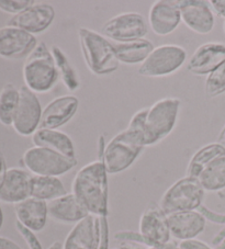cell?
<instances>
[{"mask_svg":"<svg viewBox=\"0 0 225 249\" xmlns=\"http://www.w3.org/2000/svg\"><path fill=\"white\" fill-rule=\"evenodd\" d=\"M147 109L136 111L127 128L118 133L107 145L102 137L100 139L99 160L103 161L109 175H118L129 169L146 147L144 123Z\"/></svg>","mask_w":225,"mask_h":249,"instance_id":"cell-1","label":"cell"},{"mask_svg":"<svg viewBox=\"0 0 225 249\" xmlns=\"http://www.w3.org/2000/svg\"><path fill=\"white\" fill-rule=\"evenodd\" d=\"M108 171L101 160L87 164L77 171L72 192L89 214L108 216Z\"/></svg>","mask_w":225,"mask_h":249,"instance_id":"cell-2","label":"cell"},{"mask_svg":"<svg viewBox=\"0 0 225 249\" xmlns=\"http://www.w3.org/2000/svg\"><path fill=\"white\" fill-rule=\"evenodd\" d=\"M78 37L84 61L93 74L107 76L119 70L120 62L113 43L105 36L83 27L78 29Z\"/></svg>","mask_w":225,"mask_h":249,"instance_id":"cell-3","label":"cell"},{"mask_svg":"<svg viewBox=\"0 0 225 249\" xmlns=\"http://www.w3.org/2000/svg\"><path fill=\"white\" fill-rule=\"evenodd\" d=\"M24 86L36 93H46L54 88L59 78L51 49L44 42L38 43L25 58L22 70Z\"/></svg>","mask_w":225,"mask_h":249,"instance_id":"cell-4","label":"cell"},{"mask_svg":"<svg viewBox=\"0 0 225 249\" xmlns=\"http://www.w3.org/2000/svg\"><path fill=\"white\" fill-rule=\"evenodd\" d=\"M181 101L178 98H163L147 109L144 123L145 146H154L175 130Z\"/></svg>","mask_w":225,"mask_h":249,"instance_id":"cell-5","label":"cell"},{"mask_svg":"<svg viewBox=\"0 0 225 249\" xmlns=\"http://www.w3.org/2000/svg\"><path fill=\"white\" fill-rule=\"evenodd\" d=\"M205 196L206 190L199 179L185 176L164 192L158 205L166 215L177 212L197 211L203 204Z\"/></svg>","mask_w":225,"mask_h":249,"instance_id":"cell-6","label":"cell"},{"mask_svg":"<svg viewBox=\"0 0 225 249\" xmlns=\"http://www.w3.org/2000/svg\"><path fill=\"white\" fill-rule=\"evenodd\" d=\"M24 168L33 176L60 177L75 168L77 158H69L45 147L33 146L24 152L22 156Z\"/></svg>","mask_w":225,"mask_h":249,"instance_id":"cell-7","label":"cell"},{"mask_svg":"<svg viewBox=\"0 0 225 249\" xmlns=\"http://www.w3.org/2000/svg\"><path fill=\"white\" fill-rule=\"evenodd\" d=\"M187 61V51L176 44L159 45L143 62L138 74L143 77H167L178 71Z\"/></svg>","mask_w":225,"mask_h":249,"instance_id":"cell-8","label":"cell"},{"mask_svg":"<svg viewBox=\"0 0 225 249\" xmlns=\"http://www.w3.org/2000/svg\"><path fill=\"white\" fill-rule=\"evenodd\" d=\"M149 33V23L138 12H123L102 25L101 34L115 43L142 40Z\"/></svg>","mask_w":225,"mask_h":249,"instance_id":"cell-9","label":"cell"},{"mask_svg":"<svg viewBox=\"0 0 225 249\" xmlns=\"http://www.w3.org/2000/svg\"><path fill=\"white\" fill-rule=\"evenodd\" d=\"M19 90L20 100L12 128L21 136H32L40 128L43 109L36 92L27 86H22Z\"/></svg>","mask_w":225,"mask_h":249,"instance_id":"cell-10","label":"cell"},{"mask_svg":"<svg viewBox=\"0 0 225 249\" xmlns=\"http://www.w3.org/2000/svg\"><path fill=\"white\" fill-rule=\"evenodd\" d=\"M138 231L144 237L147 248L163 247L171 242L167 215L158 204H150L142 213Z\"/></svg>","mask_w":225,"mask_h":249,"instance_id":"cell-11","label":"cell"},{"mask_svg":"<svg viewBox=\"0 0 225 249\" xmlns=\"http://www.w3.org/2000/svg\"><path fill=\"white\" fill-rule=\"evenodd\" d=\"M37 36L19 28H0V57L12 61L27 58L38 46Z\"/></svg>","mask_w":225,"mask_h":249,"instance_id":"cell-12","label":"cell"},{"mask_svg":"<svg viewBox=\"0 0 225 249\" xmlns=\"http://www.w3.org/2000/svg\"><path fill=\"white\" fill-rule=\"evenodd\" d=\"M55 9L46 2H34L24 11L8 21V25L19 28L32 36L45 32L55 19Z\"/></svg>","mask_w":225,"mask_h":249,"instance_id":"cell-13","label":"cell"},{"mask_svg":"<svg viewBox=\"0 0 225 249\" xmlns=\"http://www.w3.org/2000/svg\"><path fill=\"white\" fill-rule=\"evenodd\" d=\"M181 21L198 34H209L215 25L214 12L210 2L203 0H181L178 1Z\"/></svg>","mask_w":225,"mask_h":249,"instance_id":"cell-14","label":"cell"},{"mask_svg":"<svg viewBox=\"0 0 225 249\" xmlns=\"http://www.w3.org/2000/svg\"><path fill=\"white\" fill-rule=\"evenodd\" d=\"M224 63V43L207 42L197 47L187 63V70L196 76H207Z\"/></svg>","mask_w":225,"mask_h":249,"instance_id":"cell-15","label":"cell"},{"mask_svg":"<svg viewBox=\"0 0 225 249\" xmlns=\"http://www.w3.org/2000/svg\"><path fill=\"white\" fill-rule=\"evenodd\" d=\"M78 108V98L73 94H66V96L53 99L43 109L40 128L58 130L75 117Z\"/></svg>","mask_w":225,"mask_h":249,"instance_id":"cell-16","label":"cell"},{"mask_svg":"<svg viewBox=\"0 0 225 249\" xmlns=\"http://www.w3.org/2000/svg\"><path fill=\"white\" fill-rule=\"evenodd\" d=\"M181 22V14L178 1H155L149 12V25L159 36H169L175 32Z\"/></svg>","mask_w":225,"mask_h":249,"instance_id":"cell-17","label":"cell"},{"mask_svg":"<svg viewBox=\"0 0 225 249\" xmlns=\"http://www.w3.org/2000/svg\"><path fill=\"white\" fill-rule=\"evenodd\" d=\"M100 242V220L89 214L76 223L65 238L63 249H98Z\"/></svg>","mask_w":225,"mask_h":249,"instance_id":"cell-18","label":"cell"},{"mask_svg":"<svg viewBox=\"0 0 225 249\" xmlns=\"http://www.w3.org/2000/svg\"><path fill=\"white\" fill-rule=\"evenodd\" d=\"M33 175L27 169L9 168L1 189L0 202L7 204H18L31 197V186Z\"/></svg>","mask_w":225,"mask_h":249,"instance_id":"cell-19","label":"cell"},{"mask_svg":"<svg viewBox=\"0 0 225 249\" xmlns=\"http://www.w3.org/2000/svg\"><path fill=\"white\" fill-rule=\"evenodd\" d=\"M170 235L180 242L196 239L206 230V220L199 211L177 212L167 215Z\"/></svg>","mask_w":225,"mask_h":249,"instance_id":"cell-20","label":"cell"},{"mask_svg":"<svg viewBox=\"0 0 225 249\" xmlns=\"http://www.w3.org/2000/svg\"><path fill=\"white\" fill-rule=\"evenodd\" d=\"M17 222L33 233L43 231L49 218V207L47 202L42 200L29 197L15 205Z\"/></svg>","mask_w":225,"mask_h":249,"instance_id":"cell-21","label":"cell"},{"mask_svg":"<svg viewBox=\"0 0 225 249\" xmlns=\"http://www.w3.org/2000/svg\"><path fill=\"white\" fill-rule=\"evenodd\" d=\"M47 207L49 217L64 224H76L89 215L87 210L81 205L73 192L51 201L47 203Z\"/></svg>","mask_w":225,"mask_h":249,"instance_id":"cell-22","label":"cell"},{"mask_svg":"<svg viewBox=\"0 0 225 249\" xmlns=\"http://www.w3.org/2000/svg\"><path fill=\"white\" fill-rule=\"evenodd\" d=\"M32 143L38 147H45L57 152L62 155L76 158L75 146L68 134L59 130H50V128H38L31 136Z\"/></svg>","mask_w":225,"mask_h":249,"instance_id":"cell-23","label":"cell"},{"mask_svg":"<svg viewBox=\"0 0 225 249\" xmlns=\"http://www.w3.org/2000/svg\"><path fill=\"white\" fill-rule=\"evenodd\" d=\"M113 46L119 62L127 65H141L155 49L153 43L146 38L128 43H113Z\"/></svg>","mask_w":225,"mask_h":249,"instance_id":"cell-24","label":"cell"},{"mask_svg":"<svg viewBox=\"0 0 225 249\" xmlns=\"http://www.w3.org/2000/svg\"><path fill=\"white\" fill-rule=\"evenodd\" d=\"M225 156V148L218 142L202 146L193 154L186 171V176L192 178H199V176L216 158Z\"/></svg>","mask_w":225,"mask_h":249,"instance_id":"cell-25","label":"cell"},{"mask_svg":"<svg viewBox=\"0 0 225 249\" xmlns=\"http://www.w3.org/2000/svg\"><path fill=\"white\" fill-rule=\"evenodd\" d=\"M67 193L62 180L58 177L33 176L31 186V197L51 202Z\"/></svg>","mask_w":225,"mask_h":249,"instance_id":"cell-26","label":"cell"},{"mask_svg":"<svg viewBox=\"0 0 225 249\" xmlns=\"http://www.w3.org/2000/svg\"><path fill=\"white\" fill-rule=\"evenodd\" d=\"M199 181L206 191L218 192L225 189V156L216 158L199 176Z\"/></svg>","mask_w":225,"mask_h":249,"instance_id":"cell-27","label":"cell"},{"mask_svg":"<svg viewBox=\"0 0 225 249\" xmlns=\"http://www.w3.org/2000/svg\"><path fill=\"white\" fill-rule=\"evenodd\" d=\"M51 52L53 54L56 67H57L58 71V75L60 79H62L64 86L69 91H76L80 87V79L78 72L73 67L67 55L57 45L52 46Z\"/></svg>","mask_w":225,"mask_h":249,"instance_id":"cell-28","label":"cell"},{"mask_svg":"<svg viewBox=\"0 0 225 249\" xmlns=\"http://www.w3.org/2000/svg\"><path fill=\"white\" fill-rule=\"evenodd\" d=\"M20 100V90L14 84H7L0 90V123L12 126Z\"/></svg>","mask_w":225,"mask_h":249,"instance_id":"cell-29","label":"cell"},{"mask_svg":"<svg viewBox=\"0 0 225 249\" xmlns=\"http://www.w3.org/2000/svg\"><path fill=\"white\" fill-rule=\"evenodd\" d=\"M205 91L207 98H216L225 93V63L206 76Z\"/></svg>","mask_w":225,"mask_h":249,"instance_id":"cell-30","label":"cell"},{"mask_svg":"<svg viewBox=\"0 0 225 249\" xmlns=\"http://www.w3.org/2000/svg\"><path fill=\"white\" fill-rule=\"evenodd\" d=\"M33 0H0V10L9 15H19L27 8L32 6Z\"/></svg>","mask_w":225,"mask_h":249,"instance_id":"cell-31","label":"cell"},{"mask_svg":"<svg viewBox=\"0 0 225 249\" xmlns=\"http://www.w3.org/2000/svg\"><path fill=\"white\" fill-rule=\"evenodd\" d=\"M16 229L18 231V233L21 235V237L24 239V242L27 243L29 249H43L40 240L37 237L36 233H33L28 229H25L23 225H21L19 222H16Z\"/></svg>","mask_w":225,"mask_h":249,"instance_id":"cell-32","label":"cell"},{"mask_svg":"<svg viewBox=\"0 0 225 249\" xmlns=\"http://www.w3.org/2000/svg\"><path fill=\"white\" fill-rule=\"evenodd\" d=\"M197 211L200 212L206 221L215 223V224L225 225V213L214 212V211H212V210L207 209L206 205H203V204L197 210Z\"/></svg>","mask_w":225,"mask_h":249,"instance_id":"cell-33","label":"cell"},{"mask_svg":"<svg viewBox=\"0 0 225 249\" xmlns=\"http://www.w3.org/2000/svg\"><path fill=\"white\" fill-rule=\"evenodd\" d=\"M179 249H214L210 245L206 243L202 242V240L199 239H190V240H185V242H180L178 244Z\"/></svg>","mask_w":225,"mask_h":249,"instance_id":"cell-34","label":"cell"},{"mask_svg":"<svg viewBox=\"0 0 225 249\" xmlns=\"http://www.w3.org/2000/svg\"><path fill=\"white\" fill-rule=\"evenodd\" d=\"M209 2L214 14L225 19V0H211Z\"/></svg>","mask_w":225,"mask_h":249,"instance_id":"cell-35","label":"cell"},{"mask_svg":"<svg viewBox=\"0 0 225 249\" xmlns=\"http://www.w3.org/2000/svg\"><path fill=\"white\" fill-rule=\"evenodd\" d=\"M0 249H23L19 244H17L14 240L0 236Z\"/></svg>","mask_w":225,"mask_h":249,"instance_id":"cell-36","label":"cell"},{"mask_svg":"<svg viewBox=\"0 0 225 249\" xmlns=\"http://www.w3.org/2000/svg\"><path fill=\"white\" fill-rule=\"evenodd\" d=\"M8 169L9 168H7L6 158H5V156H3L2 152H0V189H1L3 182H5Z\"/></svg>","mask_w":225,"mask_h":249,"instance_id":"cell-37","label":"cell"},{"mask_svg":"<svg viewBox=\"0 0 225 249\" xmlns=\"http://www.w3.org/2000/svg\"><path fill=\"white\" fill-rule=\"evenodd\" d=\"M119 249H147V247L134 243H121Z\"/></svg>","mask_w":225,"mask_h":249,"instance_id":"cell-38","label":"cell"},{"mask_svg":"<svg viewBox=\"0 0 225 249\" xmlns=\"http://www.w3.org/2000/svg\"><path fill=\"white\" fill-rule=\"evenodd\" d=\"M147 249H178V244L176 242H170L163 247H150Z\"/></svg>","mask_w":225,"mask_h":249,"instance_id":"cell-39","label":"cell"},{"mask_svg":"<svg viewBox=\"0 0 225 249\" xmlns=\"http://www.w3.org/2000/svg\"><path fill=\"white\" fill-rule=\"evenodd\" d=\"M218 143H220L225 148V124L218 136Z\"/></svg>","mask_w":225,"mask_h":249,"instance_id":"cell-40","label":"cell"},{"mask_svg":"<svg viewBox=\"0 0 225 249\" xmlns=\"http://www.w3.org/2000/svg\"><path fill=\"white\" fill-rule=\"evenodd\" d=\"M47 249H63V244L59 242H54Z\"/></svg>","mask_w":225,"mask_h":249,"instance_id":"cell-41","label":"cell"},{"mask_svg":"<svg viewBox=\"0 0 225 249\" xmlns=\"http://www.w3.org/2000/svg\"><path fill=\"white\" fill-rule=\"evenodd\" d=\"M2 225H3V212H2L1 207H0V230L2 229Z\"/></svg>","mask_w":225,"mask_h":249,"instance_id":"cell-42","label":"cell"},{"mask_svg":"<svg viewBox=\"0 0 225 249\" xmlns=\"http://www.w3.org/2000/svg\"><path fill=\"white\" fill-rule=\"evenodd\" d=\"M223 31H224V33H225V22H224V24H223Z\"/></svg>","mask_w":225,"mask_h":249,"instance_id":"cell-43","label":"cell"},{"mask_svg":"<svg viewBox=\"0 0 225 249\" xmlns=\"http://www.w3.org/2000/svg\"><path fill=\"white\" fill-rule=\"evenodd\" d=\"M178 249H179V246H178Z\"/></svg>","mask_w":225,"mask_h":249,"instance_id":"cell-44","label":"cell"}]
</instances>
